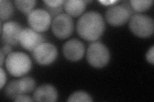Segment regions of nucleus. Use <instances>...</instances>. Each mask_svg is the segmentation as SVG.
I'll use <instances>...</instances> for the list:
<instances>
[{"label":"nucleus","mask_w":154,"mask_h":102,"mask_svg":"<svg viewBox=\"0 0 154 102\" xmlns=\"http://www.w3.org/2000/svg\"><path fill=\"white\" fill-rule=\"evenodd\" d=\"M105 24L102 15L96 12H88L80 17L77 22V32L84 40H98L105 31Z\"/></svg>","instance_id":"obj_1"},{"label":"nucleus","mask_w":154,"mask_h":102,"mask_svg":"<svg viewBox=\"0 0 154 102\" xmlns=\"http://www.w3.org/2000/svg\"><path fill=\"white\" fill-rule=\"evenodd\" d=\"M5 63L9 74L14 77H21L26 75L32 68L30 58L24 52L11 53L8 55Z\"/></svg>","instance_id":"obj_2"},{"label":"nucleus","mask_w":154,"mask_h":102,"mask_svg":"<svg viewBox=\"0 0 154 102\" xmlns=\"http://www.w3.org/2000/svg\"><path fill=\"white\" fill-rule=\"evenodd\" d=\"M110 52L102 43L95 42L89 46L86 58L91 66L101 68L107 65L110 60Z\"/></svg>","instance_id":"obj_3"},{"label":"nucleus","mask_w":154,"mask_h":102,"mask_svg":"<svg viewBox=\"0 0 154 102\" xmlns=\"http://www.w3.org/2000/svg\"><path fill=\"white\" fill-rule=\"evenodd\" d=\"M129 28L138 37H150L153 35L154 31L153 20L146 15L136 13L130 18Z\"/></svg>","instance_id":"obj_4"},{"label":"nucleus","mask_w":154,"mask_h":102,"mask_svg":"<svg viewBox=\"0 0 154 102\" xmlns=\"http://www.w3.org/2000/svg\"><path fill=\"white\" fill-rule=\"evenodd\" d=\"M52 31L59 39H66L71 36L74 29L73 19L67 13H60L52 22Z\"/></svg>","instance_id":"obj_5"},{"label":"nucleus","mask_w":154,"mask_h":102,"mask_svg":"<svg viewBox=\"0 0 154 102\" xmlns=\"http://www.w3.org/2000/svg\"><path fill=\"white\" fill-rule=\"evenodd\" d=\"M58 51L56 47L50 43L44 42L38 45L32 51L35 61L41 65H49L57 59Z\"/></svg>","instance_id":"obj_6"},{"label":"nucleus","mask_w":154,"mask_h":102,"mask_svg":"<svg viewBox=\"0 0 154 102\" xmlns=\"http://www.w3.org/2000/svg\"><path fill=\"white\" fill-rule=\"evenodd\" d=\"M28 22L32 30L42 33L50 28L51 17L46 10L37 8L33 10L28 16Z\"/></svg>","instance_id":"obj_7"},{"label":"nucleus","mask_w":154,"mask_h":102,"mask_svg":"<svg viewBox=\"0 0 154 102\" xmlns=\"http://www.w3.org/2000/svg\"><path fill=\"white\" fill-rule=\"evenodd\" d=\"M2 40L4 44L17 46L19 43V36L23 30L21 26L15 22H7L2 24L1 22Z\"/></svg>","instance_id":"obj_8"},{"label":"nucleus","mask_w":154,"mask_h":102,"mask_svg":"<svg viewBox=\"0 0 154 102\" xmlns=\"http://www.w3.org/2000/svg\"><path fill=\"white\" fill-rule=\"evenodd\" d=\"M45 38L42 34L30 28L22 30L19 36V43L25 49L32 52L41 43L45 42Z\"/></svg>","instance_id":"obj_9"},{"label":"nucleus","mask_w":154,"mask_h":102,"mask_svg":"<svg viewBox=\"0 0 154 102\" xmlns=\"http://www.w3.org/2000/svg\"><path fill=\"white\" fill-rule=\"evenodd\" d=\"M131 18L129 13L122 5H113L105 12L107 22L112 26H121Z\"/></svg>","instance_id":"obj_10"},{"label":"nucleus","mask_w":154,"mask_h":102,"mask_svg":"<svg viewBox=\"0 0 154 102\" xmlns=\"http://www.w3.org/2000/svg\"><path fill=\"white\" fill-rule=\"evenodd\" d=\"M85 47L80 40L73 38L67 41L63 45V54L66 59L71 61H76L83 57Z\"/></svg>","instance_id":"obj_11"},{"label":"nucleus","mask_w":154,"mask_h":102,"mask_svg":"<svg viewBox=\"0 0 154 102\" xmlns=\"http://www.w3.org/2000/svg\"><path fill=\"white\" fill-rule=\"evenodd\" d=\"M58 93L55 87L51 84H43L34 91L33 99L36 101H55Z\"/></svg>","instance_id":"obj_12"},{"label":"nucleus","mask_w":154,"mask_h":102,"mask_svg":"<svg viewBox=\"0 0 154 102\" xmlns=\"http://www.w3.org/2000/svg\"><path fill=\"white\" fill-rule=\"evenodd\" d=\"M63 7L67 14L71 17H77L80 16L85 11L86 1L79 0H67L64 1Z\"/></svg>","instance_id":"obj_13"},{"label":"nucleus","mask_w":154,"mask_h":102,"mask_svg":"<svg viewBox=\"0 0 154 102\" xmlns=\"http://www.w3.org/2000/svg\"><path fill=\"white\" fill-rule=\"evenodd\" d=\"M14 12V5L12 2L8 0L0 1V17L2 21H7L11 19Z\"/></svg>","instance_id":"obj_14"},{"label":"nucleus","mask_w":154,"mask_h":102,"mask_svg":"<svg viewBox=\"0 0 154 102\" xmlns=\"http://www.w3.org/2000/svg\"><path fill=\"white\" fill-rule=\"evenodd\" d=\"M5 95L7 98L14 100L17 97L22 94L19 85V80H14L9 82L5 87Z\"/></svg>","instance_id":"obj_15"},{"label":"nucleus","mask_w":154,"mask_h":102,"mask_svg":"<svg viewBox=\"0 0 154 102\" xmlns=\"http://www.w3.org/2000/svg\"><path fill=\"white\" fill-rule=\"evenodd\" d=\"M35 81L32 77H25L19 79V85L22 94L29 93L34 90Z\"/></svg>","instance_id":"obj_16"},{"label":"nucleus","mask_w":154,"mask_h":102,"mask_svg":"<svg viewBox=\"0 0 154 102\" xmlns=\"http://www.w3.org/2000/svg\"><path fill=\"white\" fill-rule=\"evenodd\" d=\"M129 1L134 11L136 13H140L148 10L152 6V4L153 3L152 0H148V1L132 0V1Z\"/></svg>","instance_id":"obj_17"},{"label":"nucleus","mask_w":154,"mask_h":102,"mask_svg":"<svg viewBox=\"0 0 154 102\" xmlns=\"http://www.w3.org/2000/svg\"><path fill=\"white\" fill-rule=\"evenodd\" d=\"M14 3L19 11L28 16L33 10V9L35 7L37 2L34 0H25V1L19 0V1H15Z\"/></svg>","instance_id":"obj_18"},{"label":"nucleus","mask_w":154,"mask_h":102,"mask_svg":"<svg viewBox=\"0 0 154 102\" xmlns=\"http://www.w3.org/2000/svg\"><path fill=\"white\" fill-rule=\"evenodd\" d=\"M91 96L85 91H76L72 94L67 101H92Z\"/></svg>","instance_id":"obj_19"},{"label":"nucleus","mask_w":154,"mask_h":102,"mask_svg":"<svg viewBox=\"0 0 154 102\" xmlns=\"http://www.w3.org/2000/svg\"><path fill=\"white\" fill-rule=\"evenodd\" d=\"M65 1L63 0H55V1H44L46 7L50 8H57L64 6Z\"/></svg>","instance_id":"obj_20"},{"label":"nucleus","mask_w":154,"mask_h":102,"mask_svg":"<svg viewBox=\"0 0 154 102\" xmlns=\"http://www.w3.org/2000/svg\"><path fill=\"white\" fill-rule=\"evenodd\" d=\"M153 52H154V47L153 46H152L147 52L146 56L147 61L150 63H151L152 65L154 64V57H153L154 53Z\"/></svg>","instance_id":"obj_21"},{"label":"nucleus","mask_w":154,"mask_h":102,"mask_svg":"<svg viewBox=\"0 0 154 102\" xmlns=\"http://www.w3.org/2000/svg\"><path fill=\"white\" fill-rule=\"evenodd\" d=\"M122 6L128 11V12L129 13L131 17L134 16V15H135V14H136V13L134 11V10L132 9V7L131 5V4H130V1H123Z\"/></svg>","instance_id":"obj_22"},{"label":"nucleus","mask_w":154,"mask_h":102,"mask_svg":"<svg viewBox=\"0 0 154 102\" xmlns=\"http://www.w3.org/2000/svg\"><path fill=\"white\" fill-rule=\"evenodd\" d=\"M14 101H33L34 100H33V99L31 98V97H30L28 95H26L25 94H21L20 95H19Z\"/></svg>","instance_id":"obj_23"},{"label":"nucleus","mask_w":154,"mask_h":102,"mask_svg":"<svg viewBox=\"0 0 154 102\" xmlns=\"http://www.w3.org/2000/svg\"><path fill=\"white\" fill-rule=\"evenodd\" d=\"M0 74H1V86H0V89H3V86H5L7 81V75L4 70L1 68H0Z\"/></svg>","instance_id":"obj_24"},{"label":"nucleus","mask_w":154,"mask_h":102,"mask_svg":"<svg viewBox=\"0 0 154 102\" xmlns=\"http://www.w3.org/2000/svg\"><path fill=\"white\" fill-rule=\"evenodd\" d=\"M12 46L8 44H4L1 50V51L5 55H9L11 53H12Z\"/></svg>","instance_id":"obj_25"},{"label":"nucleus","mask_w":154,"mask_h":102,"mask_svg":"<svg viewBox=\"0 0 154 102\" xmlns=\"http://www.w3.org/2000/svg\"><path fill=\"white\" fill-rule=\"evenodd\" d=\"M5 55L1 51V66L3 65V62H4V58H5Z\"/></svg>","instance_id":"obj_26"}]
</instances>
